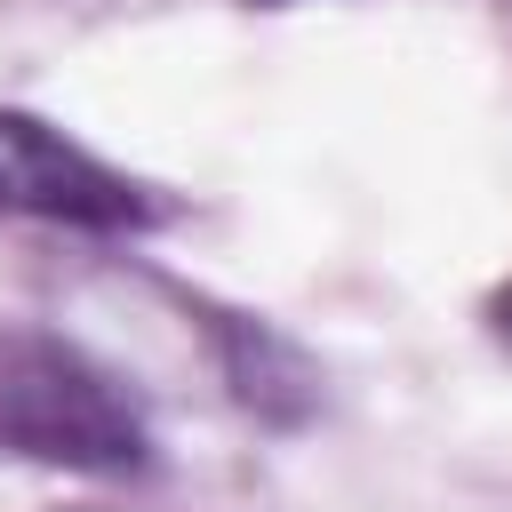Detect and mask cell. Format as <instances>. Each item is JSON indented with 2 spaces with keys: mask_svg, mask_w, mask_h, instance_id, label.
Wrapping results in <instances>:
<instances>
[{
  "mask_svg": "<svg viewBox=\"0 0 512 512\" xmlns=\"http://www.w3.org/2000/svg\"><path fill=\"white\" fill-rule=\"evenodd\" d=\"M0 216H56V224H144L152 200L64 144L32 112H0Z\"/></svg>",
  "mask_w": 512,
  "mask_h": 512,
  "instance_id": "7a4b0ae2",
  "label": "cell"
},
{
  "mask_svg": "<svg viewBox=\"0 0 512 512\" xmlns=\"http://www.w3.org/2000/svg\"><path fill=\"white\" fill-rule=\"evenodd\" d=\"M496 336H504V344H512V288H504V296H496Z\"/></svg>",
  "mask_w": 512,
  "mask_h": 512,
  "instance_id": "3957f363",
  "label": "cell"
},
{
  "mask_svg": "<svg viewBox=\"0 0 512 512\" xmlns=\"http://www.w3.org/2000/svg\"><path fill=\"white\" fill-rule=\"evenodd\" d=\"M0 448L40 464L120 472V464H144V424L112 392V376L88 368L72 344L0 328Z\"/></svg>",
  "mask_w": 512,
  "mask_h": 512,
  "instance_id": "6da1fadb",
  "label": "cell"
}]
</instances>
